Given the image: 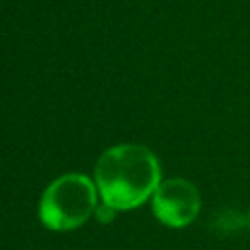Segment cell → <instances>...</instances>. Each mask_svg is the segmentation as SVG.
Listing matches in <instances>:
<instances>
[{
    "label": "cell",
    "instance_id": "1",
    "mask_svg": "<svg viewBox=\"0 0 250 250\" xmlns=\"http://www.w3.org/2000/svg\"><path fill=\"white\" fill-rule=\"evenodd\" d=\"M158 184V160L143 145L113 146L96 164V186L102 199L115 209H133L145 203Z\"/></svg>",
    "mask_w": 250,
    "mask_h": 250
},
{
    "label": "cell",
    "instance_id": "2",
    "mask_svg": "<svg viewBox=\"0 0 250 250\" xmlns=\"http://www.w3.org/2000/svg\"><path fill=\"white\" fill-rule=\"evenodd\" d=\"M96 207L92 180L82 174H66L45 189L39 203V217L53 230H68L82 225Z\"/></svg>",
    "mask_w": 250,
    "mask_h": 250
},
{
    "label": "cell",
    "instance_id": "3",
    "mask_svg": "<svg viewBox=\"0 0 250 250\" xmlns=\"http://www.w3.org/2000/svg\"><path fill=\"white\" fill-rule=\"evenodd\" d=\"M201 207V197L197 188L182 178H170L158 184L152 193V211L156 219L168 227L189 225Z\"/></svg>",
    "mask_w": 250,
    "mask_h": 250
},
{
    "label": "cell",
    "instance_id": "4",
    "mask_svg": "<svg viewBox=\"0 0 250 250\" xmlns=\"http://www.w3.org/2000/svg\"><path fill=\"white\" fill-rule=\"evenodd\" d=\"M113 215H115V207H111V205H107V203H102V205L96 207V217H98L102 223L111 221Z\"/></svg>",
    "mask_w": 250,
    "mask_h": 250
},
{
    "label": "cell",
    "instance_id": "5",
    "mask_svg": "<svg viewBox=\"0 0 250 250\" xmlns=\"http://www.w3.org/2000/svg\"><path fill=\"white\" fill-rule=\"evenodd\" d=\"M248 229H250V213H248Z\"/></svg>",
    "mask_w": 250,
    "mask_h": 250
}]
</instances>
